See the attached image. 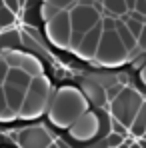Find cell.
I'll return each instance as SVG.
<instances>
[{
    "label": "cell",
    "mask_w": 146,
    "mask_h": 148,
    "mask_svg": "<svg viewBox=\"0 0 146 148\" xmlns=\"http://www.w3.org/2000/svg\"><path fill=\"white\" fill-rule=\"evenodd\" d=\"M88 102L90 100L86 98L82 88L78 90L74 86H62L50 100L48 120L56 128H70L88 110Z\"/></svg>",
    "instance_id": "6da1fadb"
},
{
    "label": "cell",
    "mask_w": 146,
    "mask_h": 148,
    "mask_svg": "<svg viewBox=\"0 0 146 148\" xmlns=\"http://www.w3.org/2000/svg\"><path fill=\"white\" fill-rule=\"evenodd\" d=\"M52 100V86L50 80L44 74H38L32 78L30 88L26 90V100L22 104V110L18 114L20 120H34L38 116H42L50 106Z\"/></svg>",
    "instance_id": "7a4b0ae2"
},
{
    "label": "cell",
    "mask_w": 146,
    "mask_h": 148,
    "mask_svg": "<svg viewBox=\"0 0 146 148\" xmlns=\"http://www.w3.org/2000/svg\"><path fill=\"white\" fill-rule=\"evenodd\" d=\"M128 60H132V52L126 48V44L122 42L118 32L116 30H104L94 62L104 66V68H116Z\"/></svg>",
    "instance_id": "3957f363"
},
{
    "label": "cell",
    "mask_w": 146,
    "mask_h": 148,
    "mask_svg": "<svg viewBox=\"0 0 146 148\" xmlns=\"http://www.w3.org/2000/svg\"><path fill=\"white\" fill-rule=\"evenodd\" d=\"M144 106V96L138 94L136 90L132 88H124L116 98L110 102V110H112V116L116 120H120L126 128H130L134 118L138 116V112L142 110Z\"/></svg>",
    "instance_id": "277c9868"
},
{
    "label": "cell",
    "mask_w": 146,
    "mask_h": 148,
    "mask_svg": "<svg viewBox=\"0 0 146 148\" xmlns=\"http://www.w3.org/2000/svg\"><path fill=\"white\" fill-rule=\"evenodd\" d=\"M46 24V38L56 48H68L70 46V36H72V20L70 12L60 10L54 18H50Z\"/></svg>",
    "instance_id": "5b68a950"
},
{
    "label": "cell",
    "mask_w": 146,
    "mask_h": 148,
    "mask_svg": "<svg viewBox=\"0 0 146 148\" xmlns=\"http://www.w3.org/2000/svg\"><path fill=\"white\" fill-rule=\"evenodd\" d=\"M100 114L98 112H90V110H86L76 122L68 128V134H70V138L72 140H78V142H88V140H92V138H96L98 134H100Z\"/></svg>",
    "instance_id": "8992f818"
},
{
    "label": "cell",
    "mask_w": 146,
    "mask_h": 148,
    "mask_svg": "<svg viewBox=\"0 0 146 148\" xmlns=\"http://www.w3.org/2000/svg\"><path fill=\"white\" fill-rule=\"evenodd\" d=\"M70 20H72V30L88 32L98 22H102V14H100V10H98L96 6H92V4H80V2H76L74 8L70 10Z\"/></svg>",
    "instance_id": "52a82bcc"
},
{
    "label": "cell",
    "mask_w": 146,
    "mask_h": 148,
    "mask_svg": "<svg viewBox=\"0 0 146 148\" xmlns=\"http://www.w3.org/2000/svg\"><path fill=\"white\" fill-rule=\"evenodd\" d=\"M2 56L8 60L10 66H18V68H24L26 72H30L32 76H38V74H44V64L40 62V58H36L34 54H28V52H20L16 48H6L2 52Z\"/></svg>",
    "instance_id": "ba28073f"
},
{
    "label": "cell",
    "mask_w": 146,
    "mask_h": 148,
    "mask_svg": "<svg viewBox=\"0 0 146 148\" xmlns=\"http://www.w3.org/2000/svg\"><path fill=\"white\" fill-rule=\"evenodd\" d=\"M18 146L24 148H44L52 146V136L42 124H34L20 130V138H18Z\"/></svg>",
    "instance_id": "9c48e42d"
},
{
    "label": "cell",
    "mask_w": 146,
    "mask_h": 148,
    "mask_svg": "<svg viewBox=\"0 0 146 148\" xmlns=\"http://www.w3.org/2000/svg\"><path fill=\"white\" fill-rule=\"evenodd\" d=\"M102 34H104V26H102V22H98L94 28H90L84 34V40L80 42L78 48L74 50V54L78 58H82V60H94L98 46H100V40H102Z\"/></svg>",
    "instance_id": "30bf717a"
},
{
    "label": "cell",
    "mask_w": 146,
    "mask_h": 148,
    "mask_svg": "<svg viewBox=\"0 0 146 148\" xmlns=\"http://www.w3.org/2000/svg\"><path fill=\"white\" fill-rule=\"evenodd\" d=\"M82 92L86 94V98L90 100L94 106H102L104 102H108L106 88H104L98 80H84V82H82Z\"/></svg>",
    "instance_id": "8fae6325"
},
{
    "label": "cell",
    "mask_w": 146,
    "mask_h": 148,
    "mask_svg": "<svg viewBox=\"0 0 146 148\" xmlns=\"http://www.w3.org/2000/svg\"><path fill=\"white\" fill-rule=\"evenodd\" d=\"M24 44V34L16 26H8L0 30V48H16Z\"/></svg>",
    "instance_id": "7c38bea8"
},
{
    "label": "cell",
    "mask_w": 146,
    "mask_h": 148,
    "mask_svg": "<svg viewBox=\"0 0 146 148\" xmlns=\"http://www.w3.org/2000/svg\"><path fill=\"white\" fill-rule=\"evenodd\" d=\"M116 32H118V36L122 38V42L126 44V48L132 52V58L136 56V52H142L140 46H138V38L132 34V30L128 28V24L122 20L120 16H118V20H116Z\"/></svg>",
    "instance_id": "4fadbf2b"
},
{
    "label": "cell",
    "mask_w": 146,
    "mask_h": 148,
    "mask_svg": "<svg viewBox=\"0 0 146 148\" xmlns=\"http://www.w3.org/2000/svg\"><path fill=\"white\" fill-rule=\"evenodd\" d=\"M32 74L26 72L24 68H18V66H10L8 76H6V84H12V86H18L22 90H28L30 84H32Z\"/></svg>",
    "instance_id": "5bb4252c"
},
{
    "label": "cell",
    "mask_w": 146,
    "mask_h": 148,
    "mask_svg": "<svg viewBox=\"0 0 146 148\" xmlns=\"http://www.w3.org/2000/svg\"><path fill=\"white\" fill-rule=\"evenodd\" d=\"M4 92H6V98H8L10 108H12V110H16V112L20 114L22 104H24V100H26V90H22V88H18V86H12V84H6V82H4Z\"/></svg>",
    "instance_id": "9a60e30c"
},
{
    "label": "cell",
    "mask_w": 146,
    "mask_h": 148,
    "mask_svg": "<svg viewBox=\"0 0 146 148\" xmlns=\"http://www.w3.org/2000/svg\"><path fill=\"white\" fill-rule=\"evenodd\" d=\"M18 118V112L10 108L6 92H4V84L0 86V122H14Z\"/></svg>",
    "instance_id": "2e32d148"
},
{
    "label": "cell",
    "mask_w": 146,
    "mask_h": 148,
    "mask_svg": "<svg viewBox=\"0 0 146 148\" xmlns=\"http://www.w3.org/2000/svg\"><path fill=\"white\" fill-rule=\"evenodd\" d=\"M104 4V14H114V16H122L128 12V4L126 0H100Z\"/></svg>",
    "instance_id": "e0dca14e"
},
{
    "label": "cell",
    "mask_w": 146,
    "mask_h": 148,
    "mask_svg": "<svg viewBox=\"0 0 146 148\" xmlns=\"http://www.w3.org/2000/svg\"><path fill=\"white\" fill-rule=\"evenodd\" d=\"M16 22V12L12 8H8L6 4L0 6V30L2 28H8V26H14Z\"/></svg>",
    "instance_id": "ac0fdd59"
},
{
    "label": "cell",
    "mask_w": 146,
    "mask_h": 148,
    "mask_svg": "<svg viewBox=\"0 0 146 148\" xmlns=\"http://www.w3.org/2000/svg\"><path fill=\"white\" fill-rule=\"evenodd\" d=\"M130 132H132V136H136V138L144 136V132H146V118H144V112H142V110H140L138 116L134 118V122H132V126H130Z\"/></svg>",
    "instance_id": "d6986e66"
},
{
    "label": "cell",
    "mask_w": 146,
    "mask_h": 148,
    "mask_svg": "<svg viewBox=\"0 0 146 148\" xmlns=\"http://www.w3.org/2000/svg\"><path fill=\"white\" fill-rule=\"evenodd\" d=\"M60 10H62L60 6H56V4H52V2H44V0H42V6H40V18H42L44 22H48L50 18H54Z\"/></svg>",
    "instance_id": "ffe728a7"
},
{
    "label": "cell",
    "mask_w": 146,
    "mask_h": 148,
    "mask_svg": "<svg viewBox=\"0 0 146 148\" xmlns=\"http://www.w3.org/2000/svg\"><path fill=\"white\" fill-rule=\"evenodd\" d=\"M122 142H124V136H122L120 132H116V130H114L112 134L104 136V140H102L100 144H102V146H112V148H116V146H124Z\"/></svg>",
    "instance_id": "44dd1931"
},
{
    "label": "cell",
    "mask_w": 146,
    "mask_h": 148,
    "mask_svg": "<svg viewBox=\"0 0 146 148\" xmlns=\"http://www.w3.org/2000/svg\"><path fill=\"white\" fill-rule=\"evenodd\" d=\"M84 34L86 32H80V30H72V36H70V46H68V50H76L78 46H80V42L84 40Z\"/></svg>",
    "instance_id": "7402d4cb"
},
{
    "label": "cell",
    "mask_w": 146,
    "mask_h": 148,
    "mask_svg": "<svg viewBox=\"0 0 146 148\" xmlns=\"http://www.w3.org/2000/svg\"><path fill=\"white\" fill-rule=\"evenodd\" d=\"M122 90H124V84H122V82H116V84L108 86V88H106V96H108V102H112V100L116 98V96L120 94Z\"/></svg>",
    "instance_id": "603a6c76"
},
{
    "label": "cell",
    "mask_w": 146,
    "mask_h": 148,
    "mask_svg": "<svg viewBox=\"0 0 146 148\" xmlns=\"http://www.w3.org/2000/svg\"><path fill=\"white\" fill-rule=\"evenodd\" d=\"M8 70H10V64L4 56H0V86L6 82V76H8Z\"/></svg>",
    "instance_id": "cb8c5ba5"
},
{
    "label": "cell",
    "mask_w": 146,
    "mask_h": 148,
    "mask_svg": "<svg viewBox=\"0 0 146 148\" xmlns=\"http://www.w3.org/2000/svg\"><path fill=\"white\" fill-rule=\"evenodd\" d=\"M44 2H52V4H56V6H60L62 10H66L68 6H74L78 0H44Z\"/></svg>",
    "instance_id": "d4e9b609"
},
{
    "label": "cell",
    "mask_w": 146,
    "mask_h": 148,
    "mask_svg": "<svg viewBox=\"0 0 146 148\" xmlns=\"http://www.w3.org/2000/svg\"><path fill=\"white\" fill-rule=\"evenodd\" d=\"M138 46H140V50H146V24L140 32V36H138Z\"/></svg>",
    "instance_id": "484cf974"
},
{
    "label": "cell",
    "mask_w": 146,
    "mask_h": 148,
    "mask_svg": "<svg viewBox=\"0 0 146 148\" xmlns=\"http://www.w3.org/2000/svg\"><path fill=\"white\" fill-rule=\"evenodd\" d=\"M8 8H12L14 12H18V8H20V0H2Z\"/></svg>",
    "instance_id": "4316f807"
},
{
    "label": "cell",
    "mask_w": 146,
    "mask_h": 148,
    "mask_svg": "<svg viewBox=\"0 0 146 148\" xmlns=\"http://www.w3.org/2000/svg\"><path fill=\"white\" fill-rule=\"evenodd\" d=\"M6 136H8L10 140L18 142V138H20V130H10V132H6Z\"/></svg>",
    "instance_id": "83f0119b"
},
{
    "label": "cell",
    "mask_w": 146,
    "mask_h": 148,
    "mask_svg": "<svg viewBox=\"0 0 146 148\" xmlns=\"http://www.w3.org/2000/svg\"><path fill=\"white\" fill-rule=\"evenodd\" d=\"M144 64H146V62H144V58H142V56H138V58L134 56V62H132V66H134V68H142Z\"/></svg>",
    "instance_id": "f1b7e54d"
},
{
    "label": "cell",
    "mask_w": 146,
    "mask_h": 148,
    "mask_svg": "<svg viewBox=\"0 0 146 148\" xmlns=\"http://www.w3.org/2000/svg\"><path fill=\"white\" fill-rule=\"evenodd\" d=\"M140 82H142V84L146 86V64L142 66V68H140Z\"/></svg>",
    "instance_id": "f546056e"
},
{
    "label": "cell",
    "mask_w": 146,
    "mask_h": 148,
    "mask_svg": "<svg viewBox=\"0 0 146 148\" xmlns=\"http://www.w3.org/2000/svg\"><path fill=\"white\" fill-rule=\"evenodd\" d=\"M78 2H80V4H92V6H94L96 0H78Z\"/></svg>",
    "instance_id": "4dcf8cb0"
},
{
    "label": "cell",
    "mask_w": 146,
    "mask_h": 148,
    "mask_svg": "<svg viewBox=\"0 0 146 148\" xmlns=\"http://www.w3.org/2000/svg\"><path fill=\"white\" fill-rule=\"evenodd\" d=\"M140 146H146V140H144V142H140Z\"/></svg>",
    "instance_id": "1f68e13d"
},
{
    "label": "cell",
    "mask_w": 146,
    "mask_h": 148,
    "mask_svg": "<svg viewBox=\"0 0 146 148\" xmlns=\"http://www.w3.org/2000/svg\"><path fill=\"white\" fill-rule=\"evenodd\" d=\"M24 2H26V0H20V4H24Z\"/></svg>",
    "instance_id": "d6a6232c"
}]
</instances>
